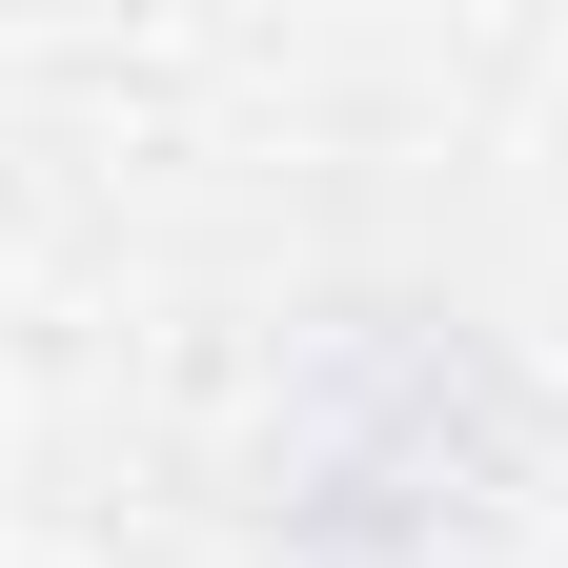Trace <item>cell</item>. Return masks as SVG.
I'll use <instances>...</instances> for the list:
<instances>
[{"label":"cell","mask_w":568,"mask_h":568,"mask_svg":"<svg viewBox=\"0 0 568 568\" xmlns=\"http://www.w3.org/2000/svg\"><path fill=\"white\" fill-rule=\"evenodd\" d=\"M528 467L508 345L447 305H345L284 366V548L305 568H447Z\"/></svg>","instance_id":"1"}]
</instances>
